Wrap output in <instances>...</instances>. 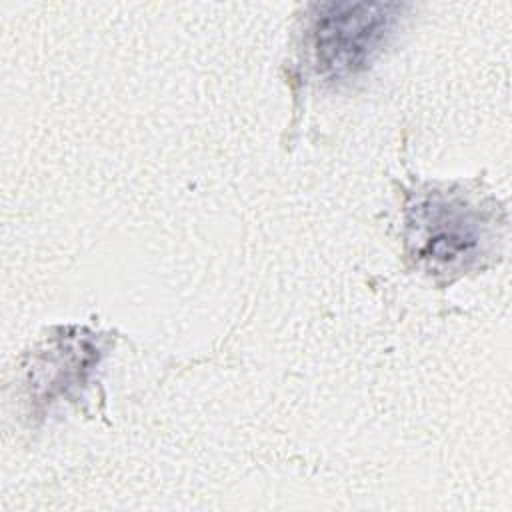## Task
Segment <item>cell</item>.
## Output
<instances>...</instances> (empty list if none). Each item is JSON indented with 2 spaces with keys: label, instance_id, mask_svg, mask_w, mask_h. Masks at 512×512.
<instances>
[{
  "label": "cell",
  "instance_id": "7a4b0ae2",
  "mask_svg": "<svg viewBox=\"0 0 512 512\" xmlns=\"http://www.w3.org/2000/svg\"><path fill=\"white\" fill-rule=\"evenodd\" d=\"M312 10L310 64L326 80H344L366 70L384 50L402 22L406 4L324 2Z\"/></svg>",
  "mask_w": 512,
  "mask_h": 512
},
{
  "label": "cell",
  "instance_id": "6da1fadb",
  "mask_svg": "<svg viewBox=\"0 0 512 512\" xmlns=\"http://www.w3.org/2000/svg\"><path fill=\"white\" fill-rule=\"evenodd\" d=\"M410 258L430 274H462L486 256L494 240L492 210L460 192L428 190L406 204Z\"/></svg>",
  "mask_w": 512,
  "mask_h": 512
}]
</instances>
